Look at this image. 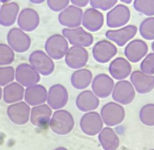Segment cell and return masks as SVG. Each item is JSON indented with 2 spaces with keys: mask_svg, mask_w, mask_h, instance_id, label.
<instances>
[{
  "mask_svg": "<svg viewBox=\"0 0 154 150\" xmlns=\"http://www.w3.org/2000/svg\"><path fill=\"white\" fill-rule=\"evenodd\" d=\"M52 131L58 135H66L74 127V118L66 110H57L51 117L49 123Z\"/></svg>",
  "mask_w": 154,
  "mask_h": 150,
  "instance_id": "6da1fadb",
  "label": "cell"
},
{
  "mask_svg": "<svg viewBox=\"0 0 154 150\" xmlns=\"http://www.w3.org/2000/svg\"><path fill=\"white\" fill-rule=\"evenodd\" d=\"M101 117L103 123L109 127L120 124L125 118V111L120 104L115 102H109L101 109Z\"/></svg>",
  "mask_w": 154,
  "mask_h": 150,
  "instance_id": "7a4b0ae2",
  "label": "cell"
},
{
  "mask_svg": "<svg viewBox=\"0 0 154 150\" xmlns=\"http://www.w3.org/2000/svg\"><path fill=\"white\" fill-rule=\"evenodd\" d=\"M69 43L63 35L53 34L48 38L45 43L46 54L54 60H60L69 50Z\"/></svg>",
  "mask_w": 154,
  "mask_h": 150,
  "instance_id": "3957f363",
  "label": "cell"
},
{
  "mask_svg": "<svg viewBox=\"0 0 154 150\" xmlns=\"http://www.w3.org/2000/svg\"><path fill=\"white\" fill-rule=\"evenodd\" d=\"M29 62L31 66L42 76H50L54 71L55 64L52 58L42 50L33 51L29 56Z\"/></svg>",
  "mask_w": 154,
  "mask_h": 150,
  "instance_id": "277c9868",
  "label": "cell"
},
{
  "mask_svg": "<svg viewBox=\"0 0 154 150\" xmlns=\"http://www.w3.org/2000/svg\"><path fill=\"white\" fill-rule=\"evenodd\" d=\"M62 34L73 46L87 47L91 46L94 42L92 34L81 27L73 29L64 28L62 30Z\"/></svg>",
  "mask_w": 154,
  "mask_h": 150,
  "instance_id": "5b68a950",
  "label": "cell"
},
{
  "mask_svg": "<svg viewBox=\"0 0 154 150\" xmlns=\"http://www.w3.org/2000/svg\"><path fill=\"white\" fill-rule=\"evenodd\" d=\"M7 43L9 46L18 53H23L30 49L31 39L28 34L20 28H12L7 33Z\"/></svg>",
  "mask_w": 154,
  "mask_h": 150,
  "instance_id": "8992f818",
  "label": "cell"
},
{
  "mask_svg": "<svg viewBox=\"0 0 154 150\" xmlns=\"http://www.w3.org/2000/svg\"><path fill=\"white\" fill-rule=\"evenodd\" d=\"M112 97L117 104L128 105L135 99V90L128 80H120L115 85Z\"/></svg>",
  "mask_w": 154,
  "mask_h": 150,
  "instance_id": "52a82bcc",
  "label": "cell"
},
{
  "mask_svg": "<svg viewBox=\"0 0 154 150\" xmlns=\"http://www.w3.org/2000/svg\"><path fill=\"white\" fill-rule=\"evenodd\" d=\"M103 121L100 114L95 111L87 112L80 120V128L88 136H95L103 129Z\"/></svg>",
  "mask_w": 154,
  "mask_h": 150,
  "instance_id": "ba28073f",
  "label": "cell"
},
{
  "mask_svg": "<svg viewBox=\"0 0 154 150\" xmlns=\"http://www.w3.org/2000/svg\"><path fill=\"white\" fill-rule=\"evenodd\" d=\"M15 79L21 86L30 87L36 85L40 80L38 71L27 63L20 64L16 68Z\"/></svg>",
  "mask_w": 154,
  "mask_h": 150,
  "instance_id": "9c48e42d",
  "label": "cell"
},
{
  "mask_svg": "<svg viewBox=\"0 0 154 150\" xmlns=\"http://www.w3.org/2000/svg\"><path fill=\"white\" fill-rule=\"evenodd\" d=\"M131 11L125 5L117 4L107 14V25L110 28H117L126 25L131 19Z\"/></svg>",
  "mask_w": 154,
  "mask_h": 150,
  "instance_id": "30bf717a",
  "label": "cell"
},
{
  "mask_svg": "<svg viewBox=\"0 0 154 150\" xmlns=\"http://www.w3.org/2000/svg\"><path fill=\"white\" fill-rule=\"evenodd\" d=\"M83 14L82 9L74 5H69L58 14V22L66 28H76L82 23Z\"/></svg>",
  "mask_w": 154,
  "mask_h": 150,
  "instance_id": "8fae6325",
  "label": "cell"
},
{
  "mask_svg": "<svg viewBox=\"0 0 154 150\" xmlns=\"http://www.w3.org/2000/svg\"><path fill=\"white\" fill-rule=\"evenodd\" d=\"M69 101V93L67 89L61 84L52 86L48 92L47 102L51 109L60 110Z\"/></svg>",
  "mask_w": 154,
  "mask_h": 150,
  "instance_id": "7c38bea8",
  "label": "cell"
},
{
  "mask_svg": "<svg viewBox=\"0 0 154 150\" xmlns=\"http://www.w3.org/2000/svg\"><path fill=\"white\" fill-rule=\"evenodd\" d=\"M114 86V80L105 74H98L91 82L92 92L100 98H106L110 96Z\"/></svg>",
  "mask_w": 154,
  "mask_h": 150,
  "instance_id": "4fadbf2b",
  "label": "cell"
},
{
  "mask_svg": "<svg viewBox=\"0 0 154 150\" xmlns=\"http://www.w3.org/2000/svg\"><path fill=\"white\" fill-rule=\"evenodd\" d=\"M117 53V48L111 42L100 40L92 48L93 58L100 63H107Z\"/></svg>",
  "mask_w": 154,
  "mask_h": 150,
  "instance_id": "5bb4252c",
  "label": "cell"
},
{
  "mask_svg": "<svg viewBox=\"0 0 154 150\" xmlns=\"http://www.w3.org/2000/svg\"><path fill=\"white\" fill-rule=\"evenodd\" d=\"M30 108L23 101L13 104L7 108V113L11 122L17 125H24L29 122Z\"/></svg>",
  "mask_w": 154,
  "mask_h": 150,
  "instance_id": "9a60e30c",
  "label": "cell"
},
{
  "mask_svg": "<svg viewBox=\"0 0 154 150\" xmlns=\"http://www.w3.org/2000/svg\"><path fill=\"white\" fill-rule=\"evenodd\" d=\"M89 60V53L84 47L72 46L65 56V62L70 68L82 69L87 65Z\"/></svg>",
  "mask_w": 154,
  "mask_h": 150,
  "instance_id": "2e32d148",
  "label": "cell"
},
{
  "mask_svg": "<svg viewBox=\"0 0 154 150\" xmlns=\"http://www.w3.org/2000/svg\"><path fill=\"white\" fill-rule=\"evenodd\" d=\"M137 32L136 26L129 25L119 30H107L105 32V36L108 40L116 43L119 47H123L128 42L135 37Z\"/></svg>",
  "mask_w": 154,
  "mask_h": 150,
  "instance_id": "e0dca14e",
  "label": "cell"
},
{
  "mask_svg": "<svg viewBox=\"0 0 154 150\" xmlns=\"http://www.w3.org/2000/svg\"><path fill=\"white\" fill-rule=\"evenodd\" d=\"M131 81L135 91L140 94H146L154 89V76L146 75L140 70L133 71Z\"/></svg>",
  "mask_w": 154,
  "mask_h": 150,
  "instance_id": "ac0fdd59",
  "label": "cell"
},
{
  "mask_svg": "<svg viewBox=\"0 0 154 150\" xmlns=\"http://www.w3.org/2000/svg\"><path fill=\"white\" fill-rule=\"evenodd\" d=\"M148 47L146 42L139 39L133 40L125 47V56L131 63H138L148 53Z\"/></svg>",
  "mask_w": 154,
  "mask_h": 150,
  "instance_id": "d6986e66",
  "label": "cell"
},
{
  "mask_svg": "<svg viewBox=\"0 0 154 150\" xmlns=\"http://www.w3.org/2000/svg\"><path fill=\"white\" fill-rule=\"evenodd\" d=\"M40 24L39 14L32 8H25L19 13L17 25L20 30L26 32H32Z\"/></svg>",
  "mask_w": 154,
  "mask_h": 150,
  "instance_id": "ffe728a7",
  "label": "cell"
},
{
  "mask_svg": "<svg viewBox=\"0 0 154 150\" xmlns=\"http://www.w3.org/2000/svg\"><path fill=\"white\" fill-rule=\"evenodd\" d=\"M52 109L47 104L34 106L31 109L30 120L35 127L45 128L50 123Z\"/></svg>",
  "mask_w": 154,
  "mask_h": 150,
  "instance_id": "44dd1931",
  "label": "cell"
},
{
  "mask_svg": "<svg viewBox=\"0 0 154 150\" xmlns=\"http://www.w3.org/2000/svg\"><path fill=\"white\" fill-rule=\"evenodd\" d=\"M104 15L102 12L94 8H89L84 12L82 25L90 32H97L102 29L104 25Z\"/></svg>",
  "mask_w": 154,
  "mask_h": 150,
  "instance_id": "7402d4cb",
  "label": "cell"
},
{
  "mask_svg": "<svg viewBox=\"0 0 154 150\" xmlns=\"http://www.w3.org/2000/svg\"><path fill=\"white\" fill-rule=\"evenodd\" d=\"M25 102L28 105L37 106L44 104L48 98V91L43 86L40 84L27 87L25 91Z\"/></svg>",
  "mask_w": 154,
  "mask_h": 150,
  "instance_id": "603a6c76",
  "label": "cell"
},
{
  "mask_svg": "<svg viewBox=\"0 0 154 150\" xmlns=\"http://www.w3.org/2000/svg\"><path fill=\"white\" fill-rule=\"evenodd\" d=\"M132 66L129 61L124 58L119 57L111 62L109 65V72L113 78L123 80L131 74Z\"/></svg>",
  "mask_w": 154,
  "mask_h": 150,
  "instance_id": "cb8c5ba5",
  "label": "cell"
},
{
  "mask_svg": "<svg viewBox=\"0 0 154 150\" xmlns=\"http://www.w3.org/2000/svg\"><path fill=\"white\" fill-rule=\"evenodd\" d=\"M76 105L79 110L83 112H91L100 106V100L92 91L86 90L76 97Z\"/></svg>",
  "mask_w": 154,
  "mask_h": 150,
  "instance_id": "d4e9b609",
  "label": "cell"
},
{
  "mask_svg": "<svg viewBox=\"0 0 154 150\" xmlns=\"http://www.w3.org/2000/svg\"><path fill=\"white\" fill-rule=\"evenodd\" d=\"M19 11L20 7L17 3L12 2L4 4L0 8V25L4 27L14 25L19 15Z\"/></svg>",
  "mask_w": 154,
  "mask_h": 150,
  "instance_id": "484cf974",
  "label": "cell"
},
{
  "mask_svg": "<svg viewBox=\"0 0 154 150\" xmlns=\"http://www.w3.org/2000/svg\"><path fill=\"white\" fill-rule=\"evenodd\" d=\"M98 140L104 150H117L120 146V139L110 127L103 128L99 134Z\"/></svg>",
  "mask_w": 154,
  "mask_h": 150,
  "instance_id": "4316f807",
  "label": "cell"
},
{
  "mask_svg": "<svg viewBox=\"0 0 154 150\" xmlns=\"http://www.w3.org/2000/svg\"><path fill=\"white\" fill-rule=\"evenodd\" d=\"M25 89L17 82H12L6 86L3 90V99L7 104L19 102L25 96Z\"/></svg>",
  "mask_w": 154,
  "mask_h": 150,
  "instance_id": "83f0119b",
  "label": "cell"
},
{
  "mask_svg": "<svg viewBox=\"0 0 154 150\" xmlns=\"http://www.w3.org/2000/svg\"><path fill=\"white\" fill-rule=\"evenodd\" d=\"M92 73L88 69H79L71 75V83L77 90H83L92 82Z\"/></svg>",
  "mask_w": 154,
  "mask_h": 150,
  "instance_id": "f1b7e54d",
  "label": "cell"
},
{
  "mask_svg": "<svg viewBox=\"0 0 154 150\" xmlns=\"http://www.w3.org/2000/svg\"><path fill=\"white\" fill-rule=\"evenodd\" d=\"M139 118L144 125L154 127V104H148L140 109Z\"/></svg>",
  "mask_w": 154,
  "mask_h": 150,
  "instance_id": "f546056e",
  "label": "cell"
},
{
  "mask_svg": "<svg viewBox=\"0 0 154 150\" xmlns=\"http://www.w3.org/2000/svg\"><path fill=\"white\" fill-rule=\"evenodd\" d=\"M140 35L147 40H154V17H151L145 19L140 23L139 27Z\"/></svg>",
  "mask_w": 154,
  "mask_h": 150,
  "instance_id": "4dcf8cb0",
  "label": "cell"
},
{
  "mask_svg": "<svg viewBox=\"0 0 154 150\" xmlns=\"http://www.w3.org/2000/svg\"><path fill=\"white\" fill-rule=\"evenodd\" d=\"M133 7L135 10L144 15H154V0H135Z\"/></svg>",
  "mask_w": 154,
  "mask_h": 150,
  "instance_id": "1f68e13d",
  "label": "cell"
},
{
  "mask_svg": "<svg viewBox=\"0 0 154 150\" xmlns=\"http://www.w3.org/2000/svg\"><path fill=\"white\" fill-rule=\"evenodd\" d=\"M14 60V52L8 45L0 43V66L10 65Z\"/></svg>",
  "mask_w": 154,
  "mask_h": 150,
  "instance_id": "d6a6232c",
  "label": "cell"
},
{
  "mask_svg": "<svg viewBox=\"0 0 154 150\" xmlns=\"http://www.w3.org/2000/svg\"><path fill=\"white\" fill-rule=\"evenodd\" d=\"M15 78V70L12 66L0 67V86H6Z\"/></svg>",
  "mask_w": 154,
  "mask_h": 150,
  "instance_id": "836d02e7",
  "label": "cell"
},
{
  "mask_svg": "<svg viewBox=\"0 0 154 150\" xmlns=\"http://www.w3.org/2000/svg\"><path fill=\"white\" fill-rule=\"evenodd\" d=\"M141 72L149 76L154 75V53H149L145 57L141 62L140 65Z\"/></svg>",
  "mask_w": 154,
  "mask_h": 150,
  "instance_id": "e575fe53",
  "label": "cell"
},
{
  "mask_svg": "<svg viewBox=\"0 0 154 150\" xmlns=\"http://www.w3.org/2000/svg\"><path fill=\"white\" fill-rule=\"evenodd\" d=\"M117 3V0H91L89 1V4L91 6V8L96 9V10H101L103 11H107L112 10L113 7H115Z\"/></svg>",
  "mask_w": 154,
  "mask_h": 150,
  "instance_id": "d590c367",
  "label": "cell"
},
{
  "mask_svg": "<svg viewBox=\"0 0 154 150\" xmlns=\"http://www.w3.org/2000/svg\"><path fill=\"white\" fill-rule=\"evenodd\" d=\"M70 1L69 0H48L47 4L49 9L54 12H62L69 7Z\"/></svg>",
  "mask_w": 154,
  "mask_h": 150,
  "instance_id": "8d00e7d4",
  "label": "cell"
},
{
  "mask_svg": "<svg viewBox=\"0 0 154 150\" xmlns=\"http://www.w3.org/2000/svg\"><path fill=\"white\" fill-rule=\"evenodd\" d=\"M70 2L72 3V5L79 8L86 7L89 3V1L88 0H71Z\"/></svg>",
  "mask_w": 154,
  "mask_h": 150,
  "instance_id": "74e56055",
  "label": "cell"
},
{
  "mask_svg": "<svg viewBox=\"0 0 154 150\" xmlns=\"http://www.w3.org/2000/svg\"><path fill=\"white\" fill-rule=\"evenodd\" d=\"M32 3H35V4H40L43 2V0H41V1H30Z\"/></svg>",
  "mask_w": 154,
  "mask_h": 150,
  "instance_id": "f35d334b",
  "label": "cell"
},
{
  "mask_svg": "<svg viewBox=\"0 0 154 150\" xmlns=\"http://www.w3.org/2000/svg\"><path fill=\"white\" fill-rule=\"evenodd\" d=\"M54 150H68L65 147H58L56 148V149H55Z\"/></svg>",
  "mask_w": 154,
  "mask_h": 150,
  "instance_id": "ab89813d",
  "label": "cell"
},
{
  "mask_svg": "<svg viewBox=\"0 0 154 150\" xmlns=\"http://www.w3.org/2000/svg\"><path fill=\"white\" fill-rule=\"evenodd\" d=\"M2 88L0 87V100L2 99Z\"/></svg>",
  "mask_w": 154,
  "mask_h": 150,
  "instance_id": "60d3db41",
  "label": "cell"
},
{
  "mask_svg": "<svg viewBox=\"0 0 154 150\" xmlns=\"http://www.w3.org/2000/svg\"><path fill=\"white\" fill-rule=\"evenodd\" d=\"M151 49H152V50H153V52H154V41L153 42V43H152V45H151Z\"/></svg>",
  "mask_w": 154,
  "mask_h": 150,
  "instance_id": "b9f144b4",
  "label": "cell"
},
{
  "mask_svg": "<svg viewBox=\"0 0 154 150\" xmlns=\"http://www.w3.org/2000/svg\"><path fill=\"white\" fill-rule=\"evenodd\" d=\"M122 2L124 3H127V4H131L132 2V1L131 0V1H122Z\"/></svg>",
  "mask_w": 154,
  "mask_h": 150,
  "instance_id": "7bdbcfd3",
  "label": "cell"
},
{
  "mask_svg": "<svg viewBox=\"0 0 154 150\" xmlns=\"http://www.w3.org/2000/svg\"><path fill=\"white\" fill-rule=\"evenodd\" d=\"M151 150H154V149H151Z\"/></svg>",
  "mask_w": 154,
  "mask_h": 150,
  "instance_id": "ee69618b",
  "label": "cell"
},
{
  "mask_svg": "<svg viewBox=\"0 0 154 150\" xmlns=\"http://www.w3.org/2000/svg\"><path fill=\"white\" fill-rule=\"evenodd\" d=\"M0 8H1V6H0Z\"/></svg>",
  "mask_w": 154,
  "mask_h": 150,
  "instance_id": "f6af8a7d",
  "label": "cell"
}]
</instances>
